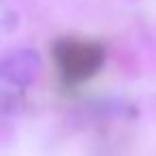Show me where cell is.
Returning <instances> with one entry per match:
<instances>
[{
    "instance_id": "obj_1",
    "label": "cell",
    "mask_w": 156,
    "mask_h": 156,
    "mask_svg": "<svg viewBox=\"0 0 156 156\" xmlns=\"http://www.w3.org/2000/svg\"><path fill=\"white\" fill-rule=\"evenodd\" d=\"M60 60L64 62V75L73 77H88L92 71L98 69L103 54L94 45H83V43H66V51L60 54Z\"/></svg>"
},
{
    "instance_id": "obj_2",
    "label": "cell",
    "mask_w": 156,
    "mask_h": 156,
    "mask_svg": "<svg viewBox=\"0 0 156 156\" xmlns=\"http://www.w3.org/2000/svg\"><path fill=\"white\" fill-rule=\"evenodd\" d=\"M41 62L32 51H20L0 60V79L11 83H28L37 77Z\"/></svg>"
}]
</instances>
